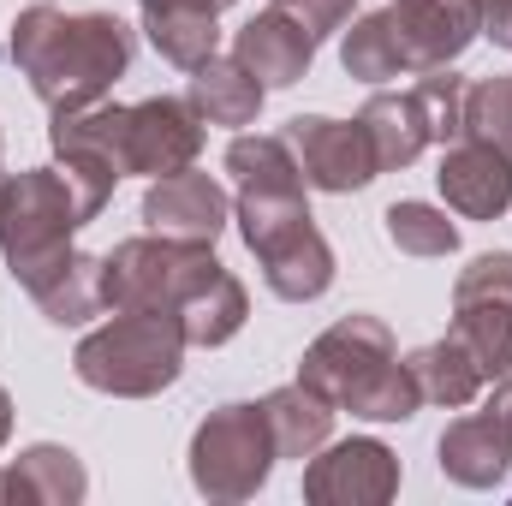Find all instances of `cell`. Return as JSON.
<instances>
[{
	"instance_id": "obj_5",
	"label": "cell",
	"mask_w": 512,
	"mask_h": 506,
	"mask_svg": "<svg viewBox=\"0 0 512 506\" xmlns=\"http://www.w3.org/2000/svg\"><path fill=\"white\" fill-rule=\"evenodd\" d=\"M292 143L304 155V173L322 191H352L364 179H376V149L364 126H340V120H292Z\"/></svg>"
},
{
	"instance_id": "obj_13",
	"label": "cell",
	"mask_w": 512,
	"mask_h": 506,
	"mask_svg": "<svg viewBox=\"0 0 512 506\" xmlns=\"http://www.w3.org/2000/svg\"><path fill=\"white\" fill-rule=\"evenodd\" d=\"M143 6H149V18H161V12H215L227 0H143Z\"/></svg>"
},
{
	"instance_id": "obj_6",
	"label": "cell",
	"mask_w": 512,
	"mask_h": 506,
	"mask_svg": "<svg viewBox=\"0 0 512 506\" xmlns=\"http://www.w3.org/2000/svg\"><path fill=\"white\" fill-rule=\"evenodd\" d=\"M441 191H447V203L465 209V215H501L512 203L507 149H495V143H483V137H477L471 149H453L447 167H441Z\"/></svg>"
},
{
	"instance_id": "obj_9",
	"label": "cell",
	"mask_w": 512,
	"mask_h": 506,
	"mask_svg": "<svg viewBox=\"0 0 512 506\" xmlns=\"http://www.w3.org/2000/svg\"><path fill=\"white\" fill-rule=\"evenodd\" d=\"M191 96H197V108H203L209 120H221V126H245V120L256 114V102H262V84H256L239 60H233V66L203 60V66H197Z\"/></svg>"
},
{
	"instance_id": "obj_10",
	"label": "cell",
	"mask_w": 512,
	"mask_h": 506,
	"mask_svg": "<svg viewBox=\"0 0 512 506\" xmlns=\"http://www.w3.org/2000/svg\"><path fill=\"white\" fill-rule=\"evenodd\" d=\"M387 233H393L399 251H417V256L453 251L447 215H435V209H423V203H393V209H387Z\"/></svg>"
},
{
	"instance_id": "obj_4",
	"label": "cell",
	"mask_w": 512,
	"mask_h": 506,
	"mask_svg": "<svg viewBox=\"0 0 512 506\" xmlns=\"http://www.w3.org/2000/svg\"><path fill=\"white\" fill-rule=\"evenodd\" d=\"M78 370H84V381H96V387L143 393V387L173 381V370H179V340H173V328H161V316H131V322L96 334L78 352Z\"/></svg>"
},
{
	"instance_id": "obj_1",
	"label": "cell",
	"mask_w": 512,
	"mask_h": 506,
	"mask_svg": "<svg viewBox=\"0 0 512 506\" xmlns=\"http://www.w3.org/2000/svg\"><path fill=\"white\" fill-rule=\"evenodd\" d=\"M12 54L24 60L36 96L66 114V108L90 102L96 90H108L114 72H126L131 36L120 18H66L54 6H36L18 18Z\"/></svg>"
},
{
	"instance_id": "obj_7",
	"label": "cell",
	"mask_w": 512,
	"mask_h": 506,
	"mask_svg": "<svg viewBox=\"0 0 512 506\" xmlns=\"http://www.w3.org/2000/svg\"><path fill=\"white\" fill-rule=\"evenodd\" d=\"M143 221H155L161 233H179L185 245H197V239H215V233H221V221H227V197H221L203 173H173L167 185L149 191Z\"/></svg>"
},
{
	"instance_id": "obj_2",
	"label": "cell",
	"mask_w": 512,
	"mask_h": 506,
	"mask_svg": "<svg viewBox=\"0 0 512 506\" xmlns=\"http://www.w3.org/2000/svg\"><path fill=\"white\" fill-rule=\"evenodd\" d=\"M477 30V0H399L346 36V66L358 78H393L399 66H435L459 54Z\"/></svg>"
},
{
	"instance_id": "obj_8",
	"label": "cell",
	"mask_w": 512,
	"mask_h": 506,
	"mask_svg": "<svg viewBox=\"0 0 512 506\" xmlns=\"http://www.w3.org/2000/svg\"><path fill=\"white\" fill-rule=\"evenodd\" d=\"M310 48H316V36H310L298 18L268 12V18H256L251 30L239 36V66H245L251 78H262V84H292V78H304Z\"/></svg>"
},
{
	"instance_id": "obj_11",
	"label": "cell",
	"mask_w": 512,
	"mask_h": 506,
	"mask_svg": "<svg viewBox=\"0 0 512 506\" xmlns=\"http://www.w3.org/2000/svg\"><path fill=\"white\" fill-rule=\"evenodd\" d=\"M465 126H477V137H483V143H501V149H512V78H495V84H483V90L471 96Z\"/></svg>"
},
{
	"instance_id": "obj_12",
	"label": "cell",
	"mask_w": 512,
	"mask_h": 506,
	"mask_svg": "<svg viewBox=\"0 0 512 506\" xmlns=\"http://www.w3.org/2000/svg\"><path fill=\"white\" fill-rule=\"evenodd\" d=\"M286 12H298V24L310 30V36H322V30H334L346 12H352V0H280Z\"/></svg>"
},
{
	"instance_id": "obj_3",
	"label": "cell",
	"mask_w": 512,
	"mask_h": 506,
	"mask_svg": "<svg viewBox=\"0 0 512 506\" xmlns=\"http://www.w3.org/2000/svg\"><path fill=\"white\" fill-rule=\"evenodd\" d=\"M84 215H78V203L66 197V185L60 179H48V173H24L12 191H6V209H0V245L12 256V274L30 286V292H54L78 262L66 256L60 262V239L78 227Z\"/></svg>"
}]
</instances>
